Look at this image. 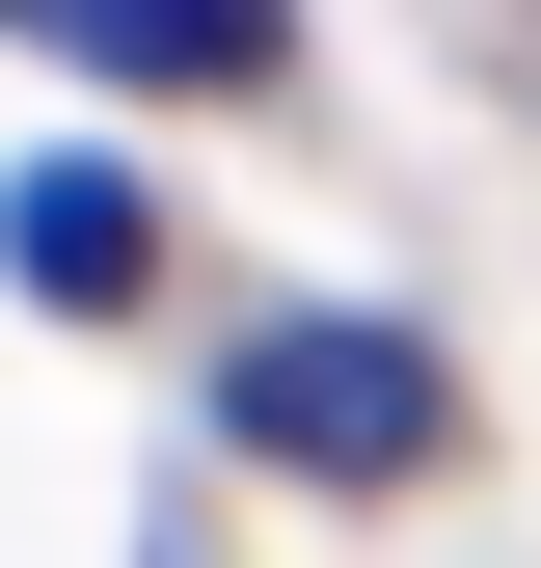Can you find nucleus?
<instances>
[{"instance_id": "nucleus-1", "label": "nucleus", "mask_w": 541, "mask_h": 568, "mask_svg": "<svg viewBox=\"0 0 541 568\" xmlns=\"http://www.w3.org/2000/svg\"><path fill=\"white\" fill-rule=\"evenodd\" d=\"M217 406H244V460H298V487H406V460L460 434V379H433L406 325H270Z\"/></svg>"}, {"instance_id": "nucleus-2", "label": "nucleus", "mask_w": 541, "mask_h": 568, "mask_svg": "<svg viewBox=\"0 0 541 568\" xmlns=\"http://www.w3.org/2000/svg\"><path fill=\"white\" fill-rule=\"evenodd\" d=\"M28 54H82V82H270V0H28Z\"/></svg>"}, {"instance_id": "nucleus-3", "label": "nucleus", "mask_w": 541, "mask_h": 568, "mask_svg": "<svg viewBox=\"0 0 541 568\" xmlns=\"http://www.w3.org/2000/svg\"><path fill=\"white\" fill-rule=\"evenodd\" d=\"M0 244H28V298H135V271H163V217H135L109 163H28V190H0Z\"/></svg>"}]
</instances>
